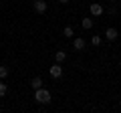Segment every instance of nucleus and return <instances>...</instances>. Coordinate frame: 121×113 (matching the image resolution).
Masks as SVG:
<instances>
[{
  "mask_svg": "<svg viewBox=\"0 0 121 113\" xmlns=\"http://www.w3.org/2000/svg\"><path fill=\"white\" fill-rule=\"evenodd\" d=\"M119 67H121V59H119Z\"/></svg>",
  "mask_w": 121,
  "mask_h": 113,
  "instance_id": "obj_15",
  "label": "nucleus"
},
{
  "mask_svg": "<svg viewBox=\"0 0 121 113\" xmlns=\"http://www.w3.org/2000/svg\"><path fill=\"white\" fill-rule=\"evenodd\" d=\"M35 101L36 103H40V105H44V103H48L51 101V91L48 89H35Z\"/></svg>",
  "mask_w": 121,
  "mask_h": 113,
  "instance_id": "obj_1",
  "label": "nucleus"
},
{
  "mask_svg": "<svg viewBox=\"0 0 121 113\" xmlns=\"http://www.w3.org/2000/svg\"><path fill=\"white\" fill-rule=\"evenodd\" d=\"M81 26L85 28V30L93 28V18H83V20H81Z\"/></svg>",
  "mask_w": 121,
  "mask_h": 113,
  "instance_id": "obj_8",
  "label": "nucleus"
},
{
  "mask_svg": "<svg viewBox=\"0 0 121 113\" xmlns=\"http://www.w3.org/2000/svg\"><path fill=\"white\" fill-rule=\"evenodd\" d=\"M91 44H93V47H99V44H101V36H99V35H95L93 39H91Z\"/></svg>",
  "mask_w": 121,
  "mask_h": 113,
  "instance_id": "obj_11",
  "label": "nucleus"
},
{
  "mask_svg": "<svg viewBox=\"0 0 121 113\" xmlns=\"http://www.w3.org/2000/svg\"><path fill=\"white\" fill-rule=\"evenodd\" d=\"M109 2H115V0H109Z\"/></svg>",
  "mask_w": 121,
  "mask_h": 113,
  "instance_id": "obj_16",
  "label": "nucleus"
},
{
  "mask_svg": "<svg viewBox=\"0 0 121 113\" xmlns=\"http://www.w3.org/2000/svg\"><path fill=\"white\" fill-rule=\"evenodd\" d=\"M35 10H36V14H44L47 12V2H44V0H36L35 2Z\"/></svg>",
  "mask_w": 121,
  "mask_h": 113,
  "instance_id": "obj_5",
  "label": "nucleus"
},
{
  "mask_svg": "<svg viewBox=\"0 0 121 113\" xmlns=\"http://www.w3.org/2000/svg\"><path fill=\"white\" fill-rule=\"evenodd\" d=\"M59 2H63V4H65V2H69V0H59Z\"/></svg>",
  "mask_w": 121,
  "mask_h": 113,
  "instance_id": "obj_14",
  "label": "nucleus"
},
{
  "mask_svg": "<svg viewBox=\"0 0 121 113\" xmlns=\"http://www.w3.org/2000/svg\"><path fill=\"white\" fill-rule=\"evenodd\" d=\"M63 35H65L67 39H71V36H73L75 32H73V28H71V26H65V28H63Z\"/></svg>",
  "mask_w": 121,
  "mask_h": 113,
  "instance_id": "obj_10",
  "label": "nucleus"
},
{
  "mask_svg": "<svg viewBox=\"0 0 121 113\" xmlns=\"http://www.w3.org/2000/svg\"><path fill=\"white\" fill-rule=\"evenodd\" d=\"M6 91H8V87H6V83H0V97H4Z\"/></svg>",
  "mask_w": 121,
  "mask_h": 113,
  "instance_id": "obj_12",
  "label": "nucleus"
},
{
  "mask_svg": "<svg viewBox=\"0 0 121 113\" xmlns=\"http://www.w3.org/2000/svg\"><path fill=\"white\" fill-rule=\"evenodd\" d=\"M89 12H91V16H101V14L105 12V8L99 4V2H93V4L89 6Z\"/></svg>",
  "mask_w": 121,
  "mask_h": 113,
  "instance_id": "obj_2",
  "label": "nucleus"
},
{
  "mask_svg": "<svg viewBox=\"0 0 121 113\" xmlns=\"http://www.w3.org/2000/svg\"><path fill=\"white\" fill-rule=\"evenodd\" d=\"M65 59H67V52H65V51H56V52H55V61H56V63H63Z\"/></svg>",
  "mask_w": 121,
  "mask_h": 113,
  "instance_id": "obj_9",
  "label": "nucleus"
},
{
  "mask_svg": "<svg viewBox=\"0 0 121 113\" xmlns=\"http://www.w3.org/2000/svg\"><path fill=\"white\" fill-rule=\"evenodd\" d=\"M73 47H75V51H83V48H85V39H75Z\"/></svg>",
  "mask_w": 121,
  "mask_h": 113,
  "instance_id": "obj_6",
  "label": "nucleus"
},
{
  "mask_svg": "<svg viewBox=\"0 0 121 113\" xmlns=\"http://www.w3.org/2000/svg\"><path fill=\"white\" fill-rule=\"evenodd\" d=\"M8 75V67H0V79H6Z\"/></svg>",
  "mask_w": 121,
  "mask_h": 113,
  "instance_id": "obj_13",
  "label": "nucleus"
},
{
  "mask_svg": "<svg viewBox=\"0 0 121 113\" xmlns=\"http://www.w3.org/2000/svg\"><path fill=\"white\" fill-rule=\"evenodd\" d=\"M117 36H119V32H117V28H113V26H109L107 30H105V39L107 40H117Z\"/></svg>",
  "mask_w": 121,
  "mask_h": 113,
  "instance_id": "obj_4",
  "label": "nucleus"
},
{
  "mask_svg": "<svg viewBox=\"0 0 121 113\" xmlns=\"http://www.w3.org/2000/svg\"><path fill=\"white\" fill-rule=\"evenodd\" d=\"M30 87H32V89H40V87H43V79H40V77H35L32 81H30Z\"/></svg>",
  "mask_w": 121,
  "mask_h": 113,
  "instance_id": "obj_7",
  "label": "nucleus"
},
{
  "mask_svg": "<svg viewBox=\"0 0 121 113\" xmlns=\"http://www.w3.org/2000/svg\"><path fill=\"white\" fill-rule=\"evenodd\" d=\"M48 73H51V77H52V79H60V77H63V67H60V63L52 65L51 69H48Z\"/></svg>",
  "mask_w": 121,
  "mask_h": 113,
  "instance_id": "obj_3",
  "label": "nucleus"
}]
</instances>
